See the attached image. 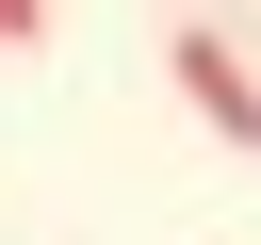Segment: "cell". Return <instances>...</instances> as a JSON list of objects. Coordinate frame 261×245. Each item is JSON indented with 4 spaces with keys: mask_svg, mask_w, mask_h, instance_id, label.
Returning <instances> with one entry per match:
<instances>
[{
    "mask_svg": "<svg viewBox=\"0 0 261 245\" xmlns=\"http://www.w3.org/2000/svg\"><path fill=\"white\" fill-rule=\"evenodd\" d=\"M163 82H179V98L212 114V147H261V65H245V49L212 33V16H179V49H163Z\"/></svg>",
    "mask_w": 261,
    "mask_h": 245,
    "instance_id": "cell-1",
    "label": "cell"
},
{
    "mask_svg": "<svg viewBox=\"0 0 261 245\" xmlns=\"http://www.w3.org/2000/svg\"><path fill=\"white\" fill-rule=\"evenodd\" d=\"M33 33H49V0H0V49H33Z\"/></svg>",
    "mask_w": 261,
    "mask_h": 245,
    "instance_id": "cell-2",
    "label": "cell"
}]
</instances>
